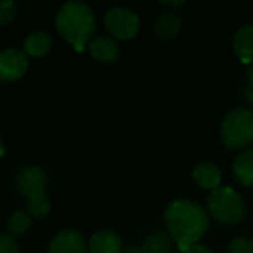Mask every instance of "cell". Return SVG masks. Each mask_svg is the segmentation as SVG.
<instances>
[{
    "instance_id": "obj_1",
    "label": "cell",
    "mask_w": 253,
    "mask_h": 253,
    "mask_svg": "<svg viewBox=\"0 0 253 253\" xmlns=\"http://www.w3.org/2000/svg\"><path fill=\"white\" fill-rule=\"evenodd\" d=\"M165 224L178 249L196 245L209 230L208 211L193 200H175L165 211Z\"/></svg>"
},
{
    "instance_id": "obj_2",
    "label": "cell",
    "mask_w": 253,
    "mask_h": 253,
    "mask_svg": "<svg viewBox=\"0 0 253 253\" xmlns=\"http://www.w3.org/2000/svg\"><path fill=\"white\" fill-rule=\"evenodd\" d=\"M56 30L76 52H83L96 30V18L90 6L82 1H67L56 13Z\"/></svg>"
},
{
    "instance_id": "obj_3",
    "label": "cell",
    "mask_w": 253,
    "mask_h": 253,
    "mask_svg": "<svg viewBox=\"0 0 253 253\" xmlns=\"http://www.w3.org/2000/svg\"><path fill=\"white\" fill-rule=\"evenodd\" d=\"M221 141L228 151H245L253 144V111L245 107L231 110L221 123Z\"/></svg>"
},
{
    "instance_id": "obj_4",
    "label": "cell",
    "mask_w": 253,
    "mask_h": 253,
    "mask_svg": "<svg viewBox=\"0 0 253 253\" xmlns=\"http://www.w3.org/2000/svg\"><path fill=\"white\" fill-rule=\"evenodd\" d=\"M208 213L218 222L234 225L245 219L246 203L243 197L231 187H219L211 191L208 197Z\"/></svg>"
},
{
    "instance_id": "obj_5",
    "label": "cell",
    "mask_w": 253,
    "mask_h": 253,
    "mask_svg": "<svg viewBox=\"0 0 253 253\" xmlns=\"http://www.w3.org/2000/svg\"><path fill=\"white\" fill-rule=\"evenodd\" d=\"M104 25L114 40H130L139 33L141 19L132 9L117 6L105 13Z\"/></svg>"
},
{
    "instance_id": "obj_6",
    "label": "cell",
    "mask_w": 253,
    "mask_h": 253,
    "mask_svg": "<svg viewBox=\"0 0 253 253\" xmlns=\"http://www.w3.org/2000/svg\"><path fill=\"white\" fill-rule=\"evenodd\" d=\"M28 70V58L24 50L4 49L0 52V83L19 80Z\"/></svg>"
},
{
    "instance_id": "obj_7",
    "label": "cell",
    "mask_w": 253,
    "mask_h": 253,
    "mask_svg": "<svg viewBox=\"0 0 253 253\" xmlns=\"http://www.w3.org/2000/svg\"><path fill=\"white\" fill-rule=\"evenodd\" d=\"M49 185L47 173L39 166H27L21 169L16 175V188L19 194L25 196L27 199L44 193Z\"/></svg>"
},
{
    "instance_id": "obj_8",
    "label": "cell",
    "mask_w": 253,
    "mask_h": 253,
    "mask_svg": "<svg viewBox=\"0 0 253 253\" xmlns=\"http://www.w3.org/2000/svg\"><path fill=\"white\" fill-rule=\"evenodd\" d=\"M47 253H89V249L79 231L62 230L52 239Z\"/></svg>"
},
{
    "instance_id": "obj_9",
    "label": "cell",
    "mask_w": 253,
    "mask_h": 253,
    "mask_svg": "<svg viewBox=\"0 0 253 253\" xmlns=\"http://www.w3.org/2000/svg\"><path fill=\"white\" fill-rule=\"evenodd\" d=\"M89 52L101 64H114L120 58V47L110 36H98L89 42Z\"/></svg>"
},
{
    "instance_id": "obj_10",
    "label": "cell",
    "mask_w": 253,
    "mask_h": 253,
    "mask_svg": "<svg viewBox=\"0 0 253 253\" xmlns=\"http://www.w3.org/2000/svg\"><path fill=\"white\" fill-rule=\"evenodd\" d=\"M193 179L199 187L213 191L221 187L222 175H221L219 168L215 163L202 162L193 169Z\"/></svg>"
},
{
    "instance_id": "obj_11",
    "label": "cell",
    "mask_w": 253,
    "mask_h": 253,
    "mask_svg": "<svg viewBox=\"0 0 253 253\" xmlns=\"http://www.w3.org/2000/svg\"><path fill=\"white\" fill-rule=\"evenodd\" d=\"M122 248L120 236L111 230H101L95 233L87 245L89 253H120Z\"/></svg>"
},
{
    "instance_id": "obj_12",
    "label": "cell",
    "mask_w": 253,
    "mask_h": 253,
    "mask_svg": "<svg viewBox=\"0 0 253 253\" xmlns=\"http://www.w3.org/2000/svg\"><path fill=\"white\" fill-rule=\"evenodd\" d=\"M233 47L236 55L243 64H253V22L246 24L237 30L233 39Z\"/></svg>"
},
{
    "instance_id": "obj_13",
    "label": "cell",
    "mask_w": 253,
    "mask_h": 253,
    "mask_svg": "<svg viewBox=\"0 0 253 253\" xmlns=\"http://www.w3.org/2000/svg\"><path fill=\"white\" fill-rule=\"evenodd\" d=\"M182 25L181 16L173 10H166L160 13L154 22V33L162 40H172L178 36Z\"/></svg>"
},
{
    "instance_id": "obj_14",
    "label": "cell",
    "mask_w": 253,
    "mask_h": 253,
    "mask_svg": "<svg viewBox=\"0 0 253 253\" xmlns=\"http://www.w3.org/2000/svg\"><path fill=\"white\" fill-rule=\"evenodd\" d=\"M233 175L240 185L253 187V150H245L234 159Z\"/></svg>"
},
{
    "instance_id": "obj_15",
    "label": "cell",
    "mask_w": 253,
    "mask_h": 253,
    "mask_svg": "<svg viewBox=\"0 0 253 253\" xmlns=\"http://www.w3.org/2000/svg\"><path fill=\"white\" fill-rule=\"evenodd\" d=\"M52 47V37L46 31H33L24 40V53L33 58L44 56Z\"/></svg>"
},
{
    "instance_id": "obj_16",
    "label": "cell",
    "mask_w": 253,
    "mask_h": 253,
    "mask_svg": "<svg viewBox=\"0 0 253 253\" xmlns=\"http://www.w3.org/2000/svg\"><path fill=\"white\" fill-rule=\"evenodd\" d=\"M144 253H173L175 242L169 233L157 230L150 233L141 245Z\"/></svg>"
},
{
    "instance_id": "obj_17",
    "label": "cell",
    "mask_w": 253,
    "mask_h": 253,
    "mask_svg": "<svg viewBox=\"0 0 253 253\" xmlns=\"http://www.w3.org/2000/svg\"><path fill=\"white\" fill-rule=\"evenodd\" d=\"M27 211H28V215L31 218L43 219L50 212V202L44 193L34 194V196L27 199Z\"/></svg>"
},
{
    "instance_id": "obj_18",
    "label": "cell",
    "mask_w": 253,
    "mask_h": 253,
    "mask_svg": "<svg viewBox=\"0 0 253 253\" xmlns=\"http://www.w3.org/2000/svg\"><path fill=\"white\" fill-rule=\"evenodd\" d=\"M31 227V216L25 212H15L7 219V234L15 237H22Z\"/></svg>"
},
{
    "instance_id": "obj_19",
    "label": "cell",
    "mask_w": 253,
    "mask_h": 253,
    "mask_svg": "<svg viewBox=\"0 0 253 253\" xmlns=\"http://www.w3.org/2000/svg\"><path fill=\"white\" fill-rule=\"evenodd\" d=\"M18 13V6L15 1H1L0 0V27H4L7 24H10Z\"/></svg>"
},
{
    "instance_id": "obj_20",
    "label": "cell",
    "mask_w": 253,
    "mask_h": 253,
    "mask_svg": "<svg viewBox=\"0 0 253 253\" xmlns=\"http://www.w3.org/2000/svg\"><path fill=\"white\" fill-rule=\"evenodd\" d=\"M228 253H253L252 239L245 236L233 239L228 245Z\"/></svg>"
},
{
    "instance_id": "obj_21",
    "label": "cell",
    "mask_w": 253,
    "mask_h": 253,
    "mask_svg": "<svg viewBox=\"0 0 253 253\" xmlns=\"http://www.w3.org/2000/svg\"><path fill=\"white\" fill-rule=\"evenodd\" d=\"M246 76H248V80L242 89V96L249 105H253V64L248 67Z\"/></svg>"
},
{
    "instance_id": "obj_22",
    "label": "cell",
    "mask_w": 253,
    "mask_h": 253,
    "mask_svg": "<svg viewBox=\"0 0 253 253\" xmlns=\"http://www.w3.org/2000/svg\"><path fill=\"white\" fill-rule=\"evenodd\" d=\"M0 253H19L16 240L7 233L0 234Z\"/></svg>"
},
{
    "instance_id": "obj_23",
    "label": "cell",
    "mask_w": 253,
    "mask_h": 253,
    "mask_svg": "<svg viewBox=\"0 0 253 253\" xmlns=\"http://www.w3.org/2000/svg\"><path fill=\"white\" fill-rule=\"evenodd\" d=\"M181 253H213L208 246H203V245H190V246H185L182 249H179Z\"/></svg>"
},
{
    "instance_id": "obj_24",
    "label": "cell",
    "mask_w": 253,
    "mask_h": 253,
    "mask_svg": "<svg viewBox=\"0 0 253 253\" xmlns=\"http://www.w3.org/2000/svg\"><path fill=\"white\" fill-rule=\"evenodd\" d=\"M120 253H144L141 246H125L122 248Z\"/></svg>"
},
{
    "instance_id": "obj_25",
    "label": "cell",
    "mask_w": 253,
    "mask_h": 253,
    "mask_svg": "<svg viewBox=\"0 0 253 253\" xmlns=\"http://www.w3.org/2000/svg\"><path fill=\"white\" fill-rule=\"evenodd\" d=\"M162 4L168 6V7H178V6L184 4V0H179V1H162Z\"/></svg>"
},
{
    "instance_id": "obj_26",
    "label": "cell",
    "mask_w": 253,
    "mask_h": 253,
    "mask_svg": "<svg viewBox=\"0 0 253 253\" xmlns=\"http://www.w3.org/2000/svg\"><path fill=\"white\" fill-rule=\"evenodd\" d=\"M4 154H6V148H4L3 141H1V138H0V157H4Z\"/></svg>"
},
{
    "instance_id": "obj_27",
    "label": "cell",
    "mask_w": 253,
    "mask_h": 253,
    "mask_svg": "<svg viewBox=\"0 0 253 253\" xmlns=\"http://www.w3.org/2000/svg\"><path fill=\"white\" fill-rule=\"evenodd\" d=\"M252 243H253V237H252Z\"/></svg>"
}]
</instances>
